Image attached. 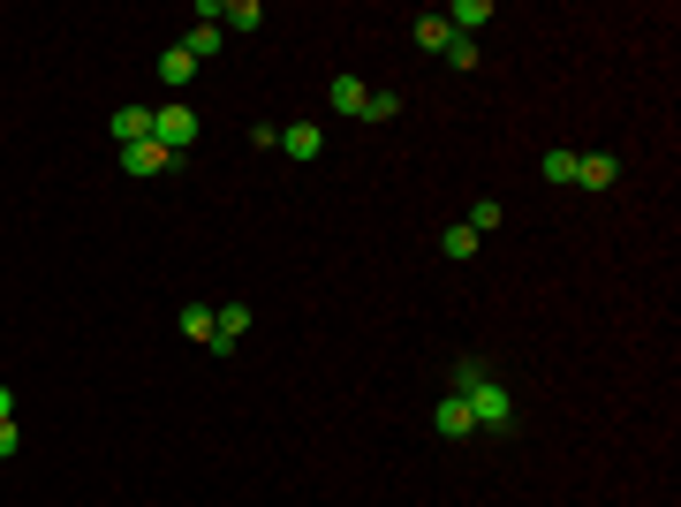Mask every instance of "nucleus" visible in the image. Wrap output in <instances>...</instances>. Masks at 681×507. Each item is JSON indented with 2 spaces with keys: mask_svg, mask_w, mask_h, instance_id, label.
Returning a JSON list of instances; mask_svg holds the SVG:
<instances>
[{
  "mask_svg": "<svg viewBox=\"0 0 681 507\" xmlns=\"http://www.w3.org/2000/svg\"><path fill=\"white\" fill-rule=\"evenodd\" d=\"M447 394H463V402H469V424H477V432H515V424H522L515 394L492 379L477 356H463V364H455V386H447Z\"/></svg>",
  "mask_w": 681,
  "mask_h": 507,
  "instance_id": "f257e3e1",
  "label": "nucleus"
},
{
  "mask_svg": "<svg viewBox=\"0 0 681 507\" xmlns=\"http://www.w3.org/2000/svg\"><path fill=\"white\" fill-rule=\"evenodd\" d=\"M243 334H251V303H220V311H213V341H205V348H213V356H235Z\"/></svg>",
  "mask_w": 681,
  "mask_h": 507,
  "instance_id": "f03ea898",
  "label": "nucleus"
},
{
  "mask_svg": "<svg viewBox=\"0 0 681 507\" xmlns=\"http://www.w3.org/2000/svg\"><path fill=\"white\" fill-rule=\"evenodd\" d=\"M152 144H167V152L197 144V114L190 107H152Z\"/></svg>",
  "mask_w": 681,
  "mask_h": 507,
  "instance_id": "7ed1b4c3",
  "label": "nucleus"
},
{
  "mask_svg": "<svg viewBox=\"0 0 681 507\" xmlns=\"http://www.w3.org/2000/svg\"><path fill=\"white\" fill-rule=\"evenodd\" d=\"M167 168H174L167 144H152V136H144V144H122V174H136V182H152V174H167Z\"/></svg>",
  "mask_w": 681,
  "mask_h": 507,
  "instance_id": "20e7f679",
  "label": "nucleus"
},
{
  "mask_svg": "<svg viewBox=\"0 0 681 507\" xmlns=\"http://www.w3.org/2000/svg\"><path fill=\"white\" fill-rule=\"evenodd\" d=\"M431 432H439V439H469V432H477L463 394H439V402H431Z\"/></svg>",
  "mask_w": 681,
  "mask_h": 507,
  "instance_id": "39448f33",
  "label": "nucleus"
},
{
  "mask_svg": "<svg viewBox=\"0 0 681 507\" xmlns=\"http://www.w3.org/2000/svg\"><path fill=\"white\" fill-rule=\"evenodd\" d=\"M281 152H288V160H303V168H311V160L326 152V129H318V122H288V129H281Z\"/></svg>",
  "mask_w": 681,
  "mask_h": 507,
  "instance_id": "423d86ee",
  "label": "nucleus"
},
{
  "mask_svg": "<svg viewBox=\"0 0 681 507\" xmlns=\"http://www.w3.org/2000/svg\"><path fill=\"white\" fill-rule=\"evenodd\" d=\"M621 182V160L613 152H591V160H576V190H613Z\"/></svg>",
  "mask_w": 681,
  "mask_h": 507,
  "instance_id": "0eeeda50",
  "label": "nucleus"
},
{
  "mask_svg": "<svg viewBox=\"0 0 681 507\" xmlns=\"http://www.w3.org/2000/svg\"><path fill=\"white\" fill-rule=\"evenodd\" d=\"M326 99H334V114L364 122V99H372V91H364V77H334V84H326Z\"/></svg>",
  "mask_w": 681,
  "mask_h": 507,
  "instance_id": "6e6552de",
  "label": "nucleus"
},
{
  "mask_svg": "<svg viewBox=\"0 0 681 507\" xmlns=\"http://www.w3.org/2000/svg\"><path fill=\"white\" fill-rule=\"evenodd\" d=\"M114 144H144V136H152V107H114Z\"/></svg>",
  "mask_w": 681,
  "mask_h": 507,
  "instance_id": "1a4fd4ad",
  "label": "nucleus"
},
{
  "mask_svg": "<svg viewBox=\"0 0 681 507\" xmlns=\"http://www.w3.org/2000/svg\"><path fill=\"white\" fill-rule=\"evenodd\" d=\"M409 39H417V53H447L455 31H447V16H417V23H409Z\"/></svg>",
  "mask_w": 681,
  "mask_h": 507,
  "instance_id": "9d476101",
  "label": "nucleus"
},
{
  "mask_svg": "<svg viewBox=\"0 0 681 507\" xmlns=\"http://www.w3.org/2000/svg\"><path fill=\"white\" fill-rule=\"evenodd\" d=\"M265 23V0H220V31H257Z\"/></svg>",
  "mask_w": 681,
  "mask_h": 507,
  "instance_id": "9b49d317",
  "label": "nucleus"
},
{
  "mask_svg": "<svg viewBox=\"0 0 681 507\" xmlns=\"http://www.w3.org/2000/svg\"><path fill=\"white\" fill-rule=\"evenodd\" d=\"M220 39H227L220 23H197V31L182 39V53H190V61H213V53H220Z\"/></svg>",
  "mask_w": 681,
  "mask_h": 507,
  "instance_id": "f8f14e48",
  "label": "nucleus"
},
{
  "mask_svg": "<svg viewBox=\"0 0 681 507\" xmlns=\"http://www.w3.org/2000/svg\"><path fill=\"white\" fill-rule=\"evenodd\" d=\"M190 77H197V61H190L182 45H167V53H160V84H190Z\"/></svg>",
  "mask_w": 681,
  "mask_h": 507,
  "instance_id": "ddd939ff",
  "label": "nucleus"
},
{
  "mask_svg": "<svg viewBox=\"0 0 681 507\" xmlns=\"http://www.w3.org/2000/svg\"><path fill=\"white\" fill-rule=\"evenodd\" d=\"M576 160H583V152L553 144V152H546V182H560V190H568V182H576Z\"/></svg>",
  "mask_w": 681,
  "mask_h": 507,
  "instance_id": "4468645a",
  "label": "nucleus"
},
{
  "mask_svg": "<svg viewBox=\"0 0 681 507\" xmlns=\"http://www.w3.org/2000/svg\"><path fill=\"white\" fill-rule=\"evenodd\" d=\"M500 220H508V205H492V197H485V205H469V235H492V227H500Z\"/></svg>",
  "mask_w": 681,
  "mask_h": 507,
  "instance_id": "2eb2a0df",
  "label": "nucleus"
},
{
  "mask_svg": "<svg viewBox=\"0 0 681 507\" xmlns=\"http://www.w3.org/2000/svg\"><path fill=\"white\" fill-rule=\"evenodd\" d=\"M439 251L455 257V265H469V257H477V235H469V227H447V235H439Z\"/></svg>",
  "mask_w": 681,
  "mask_h": 507,
  "instance_id": "dca6fc26",
  "label": "nucleus"
},
{
  "mask_svg": "<svg viewBox=\"0 0 681 507\" xmlns=\"http://www.w3.org/2000/svg\"><path fill=\"white\" fill-rule=\"evenodd\" d=\"M182 334H190V341H213V303H190V311H182Z\"/></svg>",
  "mask_w": 681,
  "mask_h": 507,
  "instance_id": "f3484780",
  "label": "nucleus"
},
{
  "mask_svg": "<svg viewBox=\"0 0 681 507\" xmlns=\"http://www.w3.org/2000/svg\"><path fill=\"white\" fill-rule=\"evenodd\" d=\"M394 114H402V91H372L364 99V122H394Z\"/></svg>",
  "mask_w": 681,
  "mask_h": 507,
  "instance_id": "a211bd4d",
  "label": "nucleus"
},
{
  "mask_svg": "<svg viewBox=\"0 0 681 507\" xmlns=\"http://www.w3.org/2000/svg\"><path fill=\"white\" fill-rule=\"evenodd\" d=\"M16 447H23V432H16V424H0V463H8Z\"/></svg>",
  "mask_w": 681,
  "mask_h": 507,
  "instance_id": "6ab92c4d",
  "label": "nucleus"
},
{
  "mask_svg": "<svg viewBox=\"0 0 681 507\" xmlns=\"http://www.w3.org/2000/svg\"><path fill=\"white\" fill-rule=\"evenodd\" d=\"M0 424H16V386H0Z\"/></svg>",
  "mask_w": 681,
  "mask_h": 507,
  "instance_id": "aec40b11",
  "label": "nucleus"
}]
</instances>
